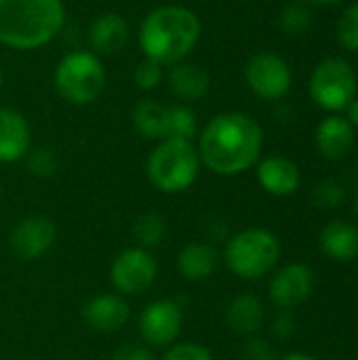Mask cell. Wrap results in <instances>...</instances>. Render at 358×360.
Returning a JSON list of instances; mask_svg holds the SVG:
<instances>
[{"instance_id": "obj_4", "label": "cell", "mask_w": 358, "mask_h": 360, "mask_svg": "<svg viewBox=\"0 0 358 360\" xmlns=\"http://www.w3.org/2000/svg\"><path fill=\"white\" fill-rule=\"evenodd\" d=\"M203 169L198 150L188 139H162L146 160L148 181L165 194H179L194 186Z\"/></svg>"}, {"instance_id": "obj_36", "label": "cell", "mask_w": 358, "mask_h": 360, "mask_svg": "<svg viewBox=\"0 0 358 360\" xmlns=\"http://www.w3.org/2000/svg\"><path fill=\"white\" fill-rule=\"evenodd\" d=\"M310 2H314V4H323V6H331V4H340V2H344V0H310Z\"/></svg>"}, {"instance_id": "obj_22", "label": "cell", "mask_w": 358, "mask_h": 360, "mask_svg": "<svg viewBox=\"0 0 358 360\" xmlns=\"http://www.w3.org/2000/svg\"><path fill=\"white\" fill-rule=\"evenodd\" d=\"M133 127L146 139L162 141L169 137V105L156 99H141L133 108Z\"/></svg>"}, {"instance_id": "obj_13", "label": "cell", "mask_w": 358, "mask_h": 360, "mask_svg": "<svg viewBox=\"0 0 358 360\" xmlns=\"http://www.w3.org/2000/svg\"><path fill=\"white\" fill-rule=\"evenodd\" d=\"M131 319V308L120 293H99L82 306V321L97 333H116Z\"/></svg>"}, {"instance_id": "obj_3", "label": "cell", "mask_w": 358, "mask_h": 360, "mask_svg": "<svg viewBox=\"0 0 358 360\" xmlns=\"http://www.w3.org/2000/svg\"><path fill=\"white\" fill-rule=\"evenodd\" d=\"M63 25V0H0V44L8 49L46 46Z\"/></svg>"}, {"instance_id": "obj_23", "label": "cell", "mask_w": 358, "mask_h": 360, "mask_svg": "<svg viewBox=\"0 0 358 360\" xmlns=\"http://www.w3.org/2000/svg\"><path fill=\"white\" fill-rule=\"evenodd\" d=\"M198 137V118L192 108L184 103L169 105V137L167 139H188Z\"/></svg>"}, {"instance_id": "obj_17", "label": "cell", "mask_w": 358, "mask_h": 360, "mask_svg": "<svg viewBox=\"0 0 358 360\" xmlns=\"http://www.w3.org/2000/svg\"><path fill=\"white\" fill-rule=\"evenodd\" d=\"M314 141H317L319 152L325 158L342 160L344 156H348L352 152L357 133L344 116H327L319 124V129L314 133Z\"/></svg>"}, {"instance_id": "obj_24", "label": "cell", "mask_w": 358, "mask_h": 360, "mask_svg": "<svg viewBox=\"0 0 358 360\" xmlns=\"http://www.w3.org/2000/svg\"><path fill=\"white\" fill-rule=\"evenodd\" d=\"M167 234V224L158 213H143L133 224V236L137 240V247L152 249L162 243Z\"/></svg>"}, {"instance_id": "obj_19", "label": "cell", "mask_w": 358, "mask_h": 360, "mask_svg": "<svg viewBox=\"0 0 358 360\" xmlns=\"http://www.w3.org/2000/svg\"><path fill=\"white\" fill-rule=\"evenodd\" d=\"M167 82L173 95L181 101H198L211 89L209 72L198 63H190V61H179L171 65L167 74Z\"/></svg>"}, {"instance_id": "obj_38", "label": "cell", "mask_w": 358, "mask_h": 360, "mask_svg": "<svg viewBox=\"0 0 358 360\" xmlns=\"http://www.w3.org/2000/svg\"><path fill=\"white\" fill-rule=\"evenodd\" d=\"M354 213H357V217H358V192H357V196H354Z\"/></svg>"}, {"instance_id": "obj_10", "label": "cell", "mask_w": 358, "mask_h": 360, "mask_svg": "<svg viewBox=\"0 0 358 360\" xmlns=\"http://www.w3.org/2000/svg\"><path fill=\"white\" fill-rule=\"evenodd\" d=\"M184 310L175 300H156L139 314V335L150 348H167L181 333Z\"/></svg>"}, {"instance_id": "obj_18", "label": "cell", "mask_w": 358, "mask_h": 360, "mask_svg": "<svg viewBox=\"0 0 358 360\" xmlns=\"http://www.w3.org/2000/svg\"><path fill=\"white\" fill-rule=\"evenodd\" d=\"M321 249L325 257L346 264L358 257V226L346 219L329 221L321 232Z\"/></svg>"}, {"instance_id": "obj_6", "label": "cell", "mask_w": 358, "mask_h": 360, "mask_svg": "<svg viewBox=\"0 0 358 360\" xmlns=\"http://www.w3.org/2000/svg\"><path fill=\"white\" fill-rule=\"evenodd\" d=\"M281 259V243L266 228L236 232L224 249L228 270L243 281H257L274 270Z\"/></svg>"}, {"instance_id": "obj_32", "label": "cell", "mask_w": 358, "mask_h": 360, "mask_svg": "<svg viewBox=\"0 0 358 360\" xmlns=\"http://www.w3.org/2000/svg\"><path fill=\"white\" fill-rule=\"evenodd\" d=\"M293 331H295V321H293V316L289 314V310H281V314L274 319V335H276L279 340H287V338L293 335Z\"/></svg>"}, {"instance_id": "obj_20", "label": "cell", "mask_w": 358, "mask_h": 360, "mask_svg": "<svg viewBox=\"0 0 358 360\" xmlns=\"http://www.w3.org/2000/svg\"><path fill=\"white\" fill-rule=\"evenodd\" d=\"M219 268V253L209 243H190L177 255V270L186 281L200 283L211 278Z\"/></svg>"}, {"instance_id": "obj_29", "label": "cell", "mask_w": 358, "mask_h": 360, "mask_svg": "<svg viewBox=\"0 0 358 360\" xmlns=\"http://www.w3.org/2000/svg\"><path fill=\"white\" fill-rule=\"evenodd\" d=\"M25 162H27V171L34 177H38V179L53 177L55 171H57V156L51 150H46V148L30 150L25 154Z\"/></svg>"}, {"instance_id": "obj_7", "label": "cell", "mask_w": 358, "mask_h": 360, "mask_svg": "<svg viewBox=\"0 0 358 360\" xmlns=\"http://www.w3.org/2000/svg\"><path fill=\"white\" fill-rule=\"evenodd\" d=\"M310 97L327 112H342L357 97V72L342 57L323 59L310 76Z\"/></svg>"}, {"instance_id": "obj_16", "label": "cell", "mask_w": 358, "mask_h": 360, "mask_svg": "<svg viewBox=\"0 0 358 360\" xmlns=\"http://www.w3.org/2000/svg\"><path fill=\"white\" fill-rule=\"evenodd\" d=\"M129 21L118 13H101L89 25V44L95 55H114L129 40Z\"/></svg>"}, {"instance_id": "obj_14", "label": "cell", "mask_w": 358, "mask_h": 360, "mask_svg": "<svg viewBox=\"0 0 358 360\" xmlns=\"http://www.w3.org/2000/svg\"><path fill=\"white\" fill-rule=\"evenodd\" d=\"M257 181L270 196L285 198L298 192L302 173L287 156H266L257 160Z\"/></svg>"}, {"instance_id": "obj_25", "label": "cell", "mask_w": 358, "mask_h": 360, "mask_svg": "<svg viewBox=\"0 0 358 360\" xmlns=\"http://www.w3.org/2000/svg\"><path fill=\"white\" fill-rule=\"evenodd\" d=\"M346 200V188L338 181V179H321L314 188H312V202L323 209V211H333L340 209Z\"/></svg>"}, {"instance_id": "obj_35", "label": "cell", "mask_w": 358, "mask_h": 360, "mask_svg": "<svg viewBox=\"0 0 358 360\" xmlns=\"http://www.w3.org/2000/svg\"><path fill=\"white\" fill-rule=\"evenodd\" d=\"M279 360H317L314 356H310V354H306V352H289V354H285L283 359Z\"/></svg>"}, {"instance_id": "obj_15", "label": "cell", "mask_w": 358, "mask_h": 360, "mask_svg": "<svg viewBox=\"0 0 358 360\" xmlns=\"http://www.w3.org/2000/svg\"><path fill=\"white\" fill-rule=\"evenodd\" d=\"M32 131L25 116L15 108H0V162L13 165L30 152Z\"/></svg>"}, {"instance_id": "obj_2", "label": "cell", "mask_w": 358, "mask_h": 360, "mask_svg": "<svg viewBox=\"0 0 358 360\" xmlns=\"http://www.w3.org/2000/svg\"><path fill=\"white\" fill-rule=\"evenodd\" d=\"M203 34L198 15L181 4H162L152 8L139 25V49L146 59L158 65L186 61Z\"/></svg>"}, {"instance_id": "obj_28", "label": "cell", "mask_w": 358, "mask_h": 360, "mask_svg": "<svg viewBox=\"0 0 358 360\" xmlns=\"http://www.w3.org/2000/svg\"><path fill=\"white\" fill-rule=\"evenodd\" d=\"M133 80H135V86L146 93L156 91L165 80V68L143 57L133 72Z\"/></svg>"}, {"instance_id": "obj_9", "label": "cell", "mask_w": 358, "mask_h": 360, "mask_svg": "<svg viewBox=\"0 0 358 360\" xmlns=\"http://www.w3.org/2000/svg\"><path fill=\"white\" fill-rule=\"evenodd\" d=\"M245 80L253 95L264 101H276L291 89V68L274 53H257L245 68Z\"/></svg>"}, {"instance_id": "obj_26", "label": "cell", "mask_w": 358, "mask_h": 360, "mask_svg": "<svg viewBox=\"0 0 358 360\" xmlns=\"http://www.w3.org/2000/svg\"><path fill=\"white\" fill-rule=\"evenodd\" d=\"M281 25L287 34H304L312 25V11L302 2L287 4L281 13Z\"/></svg>"}, {"instance_id": "obj_39", "label": "cell", "mask_w": 358, "mask_h": 360, "mask_svg": "<svg viewBox=\"0 0 358 360\" xmlns=\"http://www.w3.org/2000/svg\"><path fill=\"white\" fill-rule=\"evenodd\" d=\"M0 194H2V186H0Z\"/></svg>"}, {"instance_id": "obj_1", "label": "cell", "mask_w": 358, "mask_h": 360, "mask_svg": "<svg viewBox=\"0 0 358 360\" xmlns=\"http://www.w3.org/2000/svg\"><path fill=\"white\" fill-rule=\"evenodd\" d=\"M264 146L260 122L245 112H222L198 131V156L215 175L232 177L257 165Z\"/></svg>"}, {"instance_id": "obj_12", "label": "cell", "mask_w": 358, "mask_h": 360, "mask_svg": "<svg viewBox=\"0 0 358 360\" xmlns=\"http://www.w3.org/2000/svg\"><path fill=\"white\" fill-rule=\"evenodd\" d=\"M270 300L281 310H291L304 304L314 291V272L306 264H289L270 281Z\"/></svg>"}, {"instance_id": "obj_30", "label": "cell", "mask_w": 358, "mask_h": 360, "mask_svg": "<svg viewBox=\"0 0 358 360\" xmlns=\"http://www.w3.org/2000/svg\"><path fill=\"white\" fill-rule=\"evenodd\" d=\"M160 360H213V354L196 342H184L173 344Z\"/></svg>"}, {"instance_id": "obj_11", "label": "cell", "mask_w": 358, "mask_h": 360, "mask_svg": "<svg viewBox=\"0 0 358 360\" xmlns=\"http://www.w3.org/2000/svg\"><path fill=\"white\" fill-rule=\"evenodd\" d=\"M55 240L57 228L55 221L46 215H30L21 219L8 236L13 255L23 262H32L46 255L53 249Z\"/></svg>"}, {"instance_id": "obj_33", "label": "cell", "mask_w": 358, "mask_h": 360, "mask_svg": "<svg viewBox=\"0 0 358 360\" xmlns=\"http://www.w3.org/2000/svg\"><path fill=\"white\" fill-rule=\"evenodd\" d=\"M247 356L251 360H272L274 350L266 340H253L247 344Z\"/></svg>"}, {"instance_id": "obj_37", "label": "cell", "mask_w": 358, "mask_h": 360, "mask_svg": "<svg viewBox=\"0 0 358 360\" xmlns=\"http://www.w3.org/2000/svg\"><path fill=\"white\" fill-rule=\"evenodd\" d=\"M2 82H4V72H2V65H0V89H2Z\"/></svg>"}, {"instance_id": "obj_31", "label": "cell", "mask_w": 358, "mask_h": 360, "mask_svg": "<svg viewBox=\"0 0 358 360\" xmlns=\"http://www.w3.org/2000/svg\"><path fill=\"white\" fill-rule=\"evenodd\" d=\"M112 360H156L150 346H141V344H124L120 348H116Z\"/></svg>"}, {"instance_id": "obj_21", "label": "cell", "mask_w": 358, "mask_h": 360, "mask_svg": "<svg viewBox=\"0 0 358 360\" xmlns=\"http://www.w3.org/2000/svg\"><path fill=\"white\" fill-rule=\"evenodd\" d=\"M266 319L264 302L253 293L236 295L226 308V325L236 335H253L262 329Z\"/></svg>"}, {"instance_id": "obj_8", "label": "cell", "mask_w": 358, "mask_h": 360, "mask_svg": "<svg viewBox=\"0 0 358 360\" xmlns=\"http://www.w3.org/2000/svg\"><path fill=\"white\" fill-rule=\"evenodd\" d=\"M156 257L143 247L120 251L110 266V281L120 295H143L156 283Z\"/></svg>"}, {"instance_id": "obj_5", "label": "cell", "mask_w": 358, "mask_h": 360, "mask_svg": "<svg viewBox=\"0 0 358 360\" xmlns=\"http://www.w3.org/2000/svg\"><path fill=\"white\" fill-rule=\"evenodd\" d=\"M106 68L99 55L93 51L65 53L53 72V84L57 95L72 105H89L97 101L106 89Z\"/></svg>"}, {"instance_id": "obj_34", "label": "cell", "mask_w": 358, "mask_h": 360, "mask_svg": "<svg viewBox=\"0 0 358 360\" xmlns=\"http://www.w3.org/2000/svg\"><path fill=\"white\" fill-rule=\"evenodd\" d=\"M346 120L352 124V129H358V99L354 97L350 103H348V108H346Z\"/></svg>"}, {"instance_id": "obj_27", "label": "cell", "mask_w": 358, "mask_h": 360, "mask_svg": "<svg viewBox=\"0 0 358 360\" xmlns=\"http://www.w3.org/2000/svg\"><path fill=\"white\" fill-rule=\"evenodd\" d=\"M338 40L344 49L358 53V2L342 13L338 21Z\"/></svg>"}]
</instances>
